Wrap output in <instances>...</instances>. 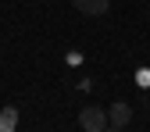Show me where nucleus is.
Segmentation results:
<instances>
[{"label": "nucleus", "mask_w": 150, "mask_h": 132, "mask_svg": "<svg viewBox=\"0 0 150 132\" xmlns=\"http://www.w3.org/2000/svg\"><path fill=\"white\" fill-rule=\"evenodd\" d=\"M79 125L86 132H104L107 128V111L104 107H82L79 111Z\"/></svg>", "instance_id": "obj_1"}, {"label": "nucleus", "mask_w": 150, "mask_h": 132, "mask_svg": "<svg viewBox=\"0 0 150 132\" xmlns=\"http://www.w3.org/2000/svg\"><path fill=\"white\" fill-rule=\"evenodd\" d=\"M129 121H132V107H129L125 100L111 104V111H107V128H125Z\"/></svg>", "instance_id": "obj_2"}, {"label": "nucleus", "mask_w": 150, "mask_h": 132, "mask_svg": "<svg viewBox=\"0 0 150 132\" xmlns=\"http://www.w3.org/2000/svg\"><path fill=\"white\" fill-rule=\"evenodd\" d=\"M71 4H75V11H82V14H89V18H97V14H107L111 0H71Z\"/></svg>", "instance_id": "obj_3"}, {"label": "nucleus", "mask_w": 150, "mask_h": 132, "mask_svg": "<svg viewBox=\"0 0 150 132\" xmlns=\"http://www.w3.org/2000/svg\"><path fill=\"white\" fill-rule=\"evenodd\" d=\"M14 125H18V107H7L0 114V128H14Z\"/></svg>", "instance_id": "obj_4"}]
</instances>
